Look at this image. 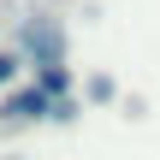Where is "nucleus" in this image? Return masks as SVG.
Listing matches in <instances>:
<instances>
[{"mask_svg": "<svg viewBox=\"0 0 160 160\" xmlns=\"http://www.w3.org/2000/svg\"><path fill=\"white\" fill-rule=\"evenodd\" d=\"M6 77H12V59H0V83H6Z\"/></svg>", "mask_w": 160, "mask_h": 160, "instance_id": "obj_2", "label": "nucleus"}, {"mask_svg": "<svg viewBox=\"0 0 160 160\" xmlns=\"http://www.w3.org/2000/svg\"><path fill=\"white\" fill-rule=\"evenodd\" d=\"M6 113H12V119H36V113H48V95H42V89H36V95H12Z\"/></svg>", "mask_w": 160, "mask_h": 160, "instance_id": "obj_1", "label": "nucleus"}]
</instances>
